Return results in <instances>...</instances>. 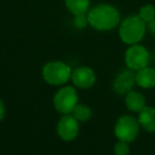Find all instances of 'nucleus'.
Masks as SVG:
<instances>
[{
    "label": "nucleus",
    "mask_w": 155,
    "mask_h": 155,
    "mask_svg": "<svg viewBox=\"0 0 155 155\" xmlns=\"http://www.w3.org/2000/svg\"><path fill=\"white\" fill-rule=\"evenodd\" d=\"M88 22L98 31H109L119 23V13L110 4H99L91 8L87 14Z\"/></svg>",
    "instance_id": "obj_1"
},
{
    "label": "nucleus",
    "mask_w": 155,
    "mask_h": 155,
    "mask_svg": "<svg viewBox=\"0 0 155 155\" xmlns=\"http://www.w3.org/2000/svg\"><path fill=\"white\" fill-rule=\"evenodd\" d=\"M146 33V22L139 16H130L121 22L119 37L127 45H136L143 38Z\"/></svg>",
    "instance_id": "obj_2"
},
{
    "label": "nucleus",
    "mask_w": 155,
    "mask_h": 155,
    "mask_svg": "<svg viewBox=\"0 0 155 155\" xmlns=\"http://www.w3.org/2000/svg\"><path fill=\"white\" fill-rule=\"evenodd\" d=\"M72 76V70L63 61L55 60L45 63L42 68V77L49 84L61 86Z\"/></svg>",
    "instance_id": "obj_3"
},
{
    "label": "nucleus",
    "mask_w": 155,
    "mask_h": 155,
    "mask_svg": "<svg viewBox=\"0 0 155 155\" xmlns=\"http://www.w3.org/2000/svg\"><path fill=\"white\" fill-rule=\"evenodd\" d=\"M139 132V123L131 115H124L117 119L114 127L115 136L118 140L132 143Z\"/></svg>",
    "instance_id": "obj_4"
},
{
    "label": "nucleus",
    "mask_w": 155,
    "mask_h": 155,
    "mask_svg": "<svg viewBox=\"0 0 155 155\" xmlns=\"http://www.w3.org/2000/svg\"><path fill=\"white\" fill-rule=\"evenodd\" d=\"M78 95L73 87L61 88L54 96V106L58 112L62 114H69L73 112L77 106Z\"/></svg>",
    "instance_id": "obj_5"
},
{
    "label": "nucleus",
    "mask_w": 155,
    "mask_h": 155,
    "mask_svg": "<svg viewBox=\"0 0 155 155\" xmlns=\"http://www.w3.org/2000/svg\"><path fill=\"white\" fill-rule=\"evenodd\" d=\"M126 64L129 69L133 71H138L145 67H148V63L150 60L149 52L143 45H133L131 48H129L126 52L124 56Z\"/></svg>",
    "instance_id": "obj_6"
},
{
    "label": "nucleus",
    "mask_w": 155,
    "mask_h": 155,
    "mask_svg": "<svg viewBox=\"0 0 155 155\" xmlns=\"http://www.w3.org/2000/svg\"><path fill=\"white\" fill-rule=\"evenodd\" d=\"M78 132H79V126L75 116L64 115L60 118L57 124V133L62 140H73L77 137Z\"/></svg>",
    "instance_id": "obj_7"
},
{
    "label": "nucleus",
    "mask_w": 155,
    "mask_h": 155,
    "mask_svg": "<svg viewBox=\"0 0 155 155\" xmlns=\"http://www.w3.org/2000/svg\"><path fill=\"white\" fill-rule=\"evenodd\" d=\"M72 81L79 89H89L95 84L96 76L91 68L79 67L72 72Z\"/></svg>",
    "instance_id": "obj_8"
},
{
    "label": "nucleus",
    "mask_w": 155,
    "mask_h": 155,
    "mask_svg": "<svg viewBox=\"0 0 155 155\" xmlns=\"http://www.w3.org/2000/svg\"><path fill=\"white\" fill-rule=\"evenodd\" d=\"M133 70H124L121 71L113 82V89L117 94H128L132 91L134 84H136V74L133 73Z\"/></svg>",
    "instance_id": "obj_9"
},
{
    "label": "nucleus",
    "mask_w": 155,
    "mask_h": 155,
    "mask_svg": "<svg viewBox=\"0 0 155 155\" xmlns=\"http://www.w3.org/2000/svg\"><path fill=\"white\" fill-rule=\"evenodd\" d=\"M126 107L129 111L134 113H139L146 107L145 96L137 91H130L126 94Z\"/></svg>",
    "instance_id": "obj_10"
},
{
    "label": "nucleus",
    "mask_w": 155,
    "mask_h": 155,
    "mask_svg": "<svg viewBox=\"0 0 155 155\" xmlns=\"http://www.w3.org/2000/svg\"><path fill=\"white\" fill-rule=\"evenodd\" d=\"M136 84L143 89H151L155 87V69L145 67L136 73Z\"/></svg>",
    "instance_id": "obj_11"
},
{
    "label": "nucleus",
    "mask_w": 155,
    "mask_h": 155,
    "mask_svg": "<svg viewBox=\"0 0 155 155\" xmlns=\"http://www.w3.org/2000/svg\"><path fill=\"white\" fill-rule=\"evenodd\" d=\"M139 126L150 133L155 132V109L152 107H145L138 113Z\"/></svg>",
    "instance_id": "obj_12"
},
{
    "label": "nucleus",
    "mask_w": 155,
    "mask_h": 155,
    "mask_svg": "<svg viewBox=\"0 0 155 155\" xmlns=\"http://www.w3.org/2000/svg\"><path fill=\"white\" fill-rule=\"evenodd\" d=\"M67 8L74 15L87 14L90 8V0H64Z\"/></svg>",
    "instance_id": "obj_13"
},
{
    "label": "nucleus",
    "mask_w": 155,
    "mask_h": 155,
    "mask_svg": "<svg viewBox=\"0 0 155 155\" xmlns=\"http://www.w3.org/2000/svg\"><path fill=\"white\" fill-rule=\"evenodd\" d=\"M73 112L75 118L80 121H87L92 117V110L86 104H77Z\"/></svg>",
    "instance_id": "obj_14"
},
{
    "label": "nucleus",
    "mask_w": 155,
    "mask_h": 155,
    "mask_svg": "<svg viewBox=\"0 0 155 155\" xmlns=\"http://www.w3.org/2000/svg\"><path fill=\"white\" fill-rule=\"evenodd\" d=\"M138 16L143 19L145 22L149 23L151 20L155 18V8L152 4H146L139 10Z\"/></svg>",
    "instance_id": "obj_15"
},
{
    "label": "nucleus",
    "mask_w": 155,
    "mask_h": 155,
    "mask_svg": "<svg viewBox=\"0 0 155 155\" xmlns=\"http://www.w3.org/2000/svg\"><path fill=\"white\" fill-rule=\"evenodd\" d=\"M114 154L115 155H129L130 154V146L127 141L119 140L114 146Z\"/></svg>",
    "instance_id": "obj_16"
},
{
    "label": "nucleus",
    "mask_w": 155,
    "mask_h": 155,
    "mask_svg": "<svg viewBox=\"0 0 155 155\" xmlns=\"http://www.w3.org/2000/svg\"><path fill=\"white\" fill-rule=\"evenodd\" d=\"M88 17L86 16V14L82 15H76L74 18V25L78 29H84L88 25Z\"/></svg>",
    "instance_id": "obj_17"
},
{
    "label": "nucleus",
    "mask_w": 155,
    "mask_h": 155,
    "mask_svg": "<svg viewBox=\"0 0 155 155\" xmlns=\"http://www.w3.org/2000/svg\"><path fill=\"white\" fill-rule=\"evenodd\" d=\"M148 27H149V29H150V32H151L152 34L155 36V18L153 19V20L150 21Z\"/></svg>",
    "instance_id": "obj_18"
},
{
    "label": "nucleus",
    "mask_w": 155,
    "mask_h": 155,
    "mask_svg": "<svg viewBox=\"0 0 155 155\" xmlns=\"http://www.w3.org/2000/svg\"><path fill=\"white\" fill-rule=\"evenodd\" d=\"M4 117V106L2 101L0 100V120Z\"/></svg>",
    "instance_id": "obj_19"
}]
</instances>
